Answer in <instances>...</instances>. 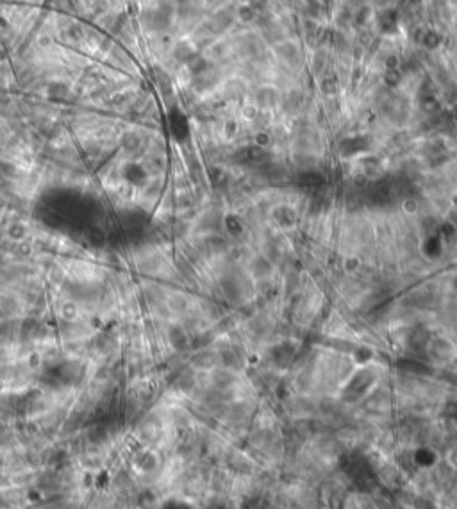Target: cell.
<instances>
[{"label":"cell","instance_id":"1","mask_svg":"<svg viewBox=\"0 0 457 509\" xmlns=\"http://www.w3.org/2000/svg\"><path fill=\"white\" fill-rule=\"evenodd\" d=\"M243 268L252 279V282H261V280H270L277 277V267L268 259L266 256H263L261 252L254 250L245 261H243Z\"/></svg>","mask_w":457,"mask_h":509}]
</instances>
